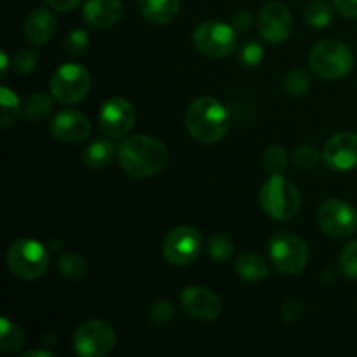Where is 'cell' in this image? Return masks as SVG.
<instances>
[{"label": "cell", "instance_id": "obj_1", "mask_svg": "<svg viewBox=\"0 0 357 357\" xmlns=\"http://www.w3.org/2000/svg\"><path fill=\"white\" fill-rule=\"evenodd\" d=\"M117 159L132 178H152L162 173L169 162V152L160 139L146 135L129 136L119 145Z\"/></svg>", "mask_w": 357, "mask_h": 357}, {"label": "cell", "instance_id": "obj_2", "mask_svg": "<svg viewBox=\"0 0 357 357\" xmlns=\"http://www.w3.org/2000/svg\"><path fill=\"white\" fill-rule=\"evenodd\" d=\"M185 124L192 138L213 145L225 138L230 128V115L216 98L202 96L192 101L185 114Z\"/></svg>", "mask_w": 357, "mask_h": 357}, {"label": "cell", "instance_id": "obj_3", "mask_svg": "<svg viewBox=\"0 0 357 357\" xmlns=\"http://www.w3.org/2000/svg\"><path fill=\"white\" fill-rule=\"evenodd\" d=\"M260 206L271 218L286 222L298 215L302 195L293 181L282 174H271L260 188Z\"/></svg>", "mask_w": 357, "mask_h": 357}, {"label": "cell", "instance_id": "obj_4", "mask_svg": "<svg viewBox=\"0 0 357 357\" xmlns=\"http://www.w3.org/2000/svg\"><path fill=\"white\" fill-rule=\"evenodd\" d=\"M309 63L312 72L324 80H340L349 75L354 66V54L344 42L321 40L310 51Z\"/></svg>", "mask_w": 357, "mask_h": 357}, {"label": "cell", "instance_id": "obj_5", "mask_svg": "<svg viewBox=\"0 0 357 357\" xmlns=\"http://www.w3.org/2000/svg\"><path fill=\"white\" fill-rule=\"evenodd\" d=\"M268 257L275 271L284 275H296L307 267L310 253L302 237L282 230L268 241Z\"/></svg>", "mask_w": 357, "mask_h": 357}, {"label": "cell", "instance_id": "obj_6", "mask_svg": "<svg viewBox=\"0 0 357 357\" xmlns=\"http://www.w3.org/2000/svg\"><path fill=\"white\" fill-rule=\"evenodd\" d=\"M9 271L23 281L42 278L49 267V251L35 239H17L7 251Z\"/></svg>", "mask_w": 357, "mask_h": 357}, {"label": "cell", "instance_id": "obj_7", "mask_svg": "<svg viewBox=\"0 0 357 357\" xmlns=\"http://www.w3.org/2000/svg\"><path fill=\"white\" fill-rule=\"evenodd\" d=\"M91 89V75L79 63H63L51 79V94L58 103L77 105L86 100Z\"/></svg>", "mask_w": 357, "mask_h": 357}, {"label": "cell", "instance_id": "obj_8", "mask_svg": "<svg viewBox=\"0 0 357 357\" xmlns=\"http://www.w3.org/2000/svg\"><path fill=\"white\" fill-rule=\"evenodd\" d=\"M194 44L209 58H225L237 47L236 26L223 21H204L194 31Z\"/></svg>", "mask_w": 357, "mask_h": 357}, {"label": "cell", "instance_id": "obj_9", "mask_svg": "<svg viewBox=\"0 0 357 357\" xmlns=\"http://www.w3.org/2000/svg\"><path fill=\"white\" fill-rule=\"evenodd\" d=\"M202 251V236L197 229L188 225L174 227L162 243V257L174 267H185L199 258Z\"/></svg>", "mask_w": 357, "mask_h": 357}, {"label": "cell", "instance_id": "obj_10", "mask_svg": "<svg viewBox=\"0 0 357 357\" xmlns=\"http://www.w3.org/2000/svg\"><path fill=\"white\" fill-rule=\"evenodd\" d=\"M115 347V331L107 321L91 319L73 335V349L80 357H105Z\"/></svg>", "mask_w": 357, "mask_h": 357}, {"label": "cell", "instance_id": "obj_11", "mask_svg": "<svg viewBox=\"0 0 357 357\" xmlns=\"http://www.w3.org/2000/svg\"><path fill=\"white\" fill-rule=\"evenodd\" d=\"M317 223L328 237L347 239L357 232V211L342 199H328L317 211Z\"/></svg>", "mask_w": 357, "mask_h": 357}, {"label": "cell", "instance_id": "obj_12", "mask_svg": "<svg viewBox=\"0 0 357 357\" xmlns=\"http://www.w3.org/2000/svg\"><path fill=\"white\" fill-rule=\"evenodd\" d=\"M136 122V110L126 98H110L98 114V124L108 138H124L131 132Z\"/></svg>", "mask_w": 357, "mask_h": 357}, {"label": "cell", "instance_id": "obj_13", "mask_svg": "<svg viewBox=\"0 0 357 357\" xmlns=\"http://www.w3.org/2000/svg\"><path fill=\"white\" fill-rule=\"evenodd\" d=\"M258 33L271 44L286 40L293 30V17L288 7L282 2H267L258 16Z\"/></svg>", "mask_w": 357, "mask_h": 357}, {"label": "cell", "instance_id": "obj_14", "mask_svg": "<svg viewBox=\"0 0 357 357\" xmlns=\"http://www.w3.org/2000/svg\"><path fill=\"white\" fill-rule=\"evenodd\" d=\"M181 307L194 319L215 321L222 314V300L204 286H187L180 295Z\"/></svg>", "mask_w": 357, "mask_h": 357}, {"label": "cell", "instance_id": "obj_15", "mask_svg": "<svg viewBox=\"0 0 357 357\" xmlns=\"http://www.w3.org/2000/svg\"><path fill=\"white\" fill-rule=\"evenodd\" d=\"M323 162L335 171H351L357 166V135L337 132L323 149Z\"/></svg>", "mask_w": 357, "mask_h": 357}, {"label": "cell", "instance_id": "obj_16", "mask_svg": "<svg viewBox=\"0 0 357 357\" xmlns=\"http://www.w3.org/2000/svg\"><path fill=\"white\" fill-rule=\"evenodd\" d=\"M91 122L75 110H61L51 121V132L63 143H82L91 136Z\"/></svg>", "mask_w": 357, "mask_h": 357}, {"label": "cell", "instance_id": "obj_17", "mask_svg": "<svg viewBox=\"0 0 357 357\" xmlns=\"http://www.w3.org/2000/svg\"><path fill=\"white\" fill-rule=\"evenodd\" d=\"M82 16L89 26L98 30L110 28L124 16V3L122 0H87L84 3Z\"/></svg>", "mask_w": 357, "mask_h": 357}, {"label": "cell", "instance_id": "obj_18", "mask_svg": "<svg viewBox=\"0 0 357 357\" xmlns=\"http://www.w3.org/2000/svg\"><path fill=\"white\" fill-rule=\"evenodd\" d=\"M56 17L54 14L49 9H42V7H37V9L31 10L26 16L23 24L24 37L30 44L33 45H44L47 44L52 38V35L56 33Z\"/></svg>", "mask_w": 357, "mask_h": 357}, {"label": "cell", "instance_id": "obj_19", "mask_svg": "<svg viewBox=\"0 0 357 357\" xmlns=\"http://www.w3.org/2000/svg\"><path fill=\"white\" fill-rule=\"evenodd\" d=\"M138 6L149 23L167 24L180 13L181 0H138Z\"/></svg>", "mask_w": 357, "mask_h": 357}, {"label": "cell", "instance_id": "obj_20", "mask_svg": "<svg viewBox=\"0 0 357 357\" xmlns=\"http://www.w3.org/2000/svg\"><path fill=\"white\" fill-rule=\"evenodd\" d=\"M115 155V146L114 143L108 142V139H94L91 145H87V149L82 153V162L86 164L91 169H105L107 166H110V162L114 160Z\"/></svg>", "mask_w": 357, "mask_h": 357}, {"label": "cell", "instance_id": "obj_21", "mask_svg": "<svg viewBox=\"0 0 357 357\" xmlns=\"http://www.w3.org/2000/svg\"><path fill=\"white\" fill-rule=\"evenodd\" d=\"M236 271L243 279L251 282L264 281L268 278V267L261 257L255 253H244L237 257Z\"/></svg>", "mask_w": 357, "mask_h": 357}, {"label": "cell", "instance_id": "obj_22", "mask_svg": "<svg viewBox=\"0 0 357 357\" xmlns=\"http://www.w3.org/2000/svg\"><path fill=\"white\" fill-rule=\"evenodd\" d=\"M24 344V331L20 324L7 319L6 316L0 319V351L3 354H14Z\"/></svg>", "mask_w": 357, "mask_h": 357}, {"label": "cell", "instance_id": "obj_23", "mask_svg": "<svg viewBox=\"0 0 357 357\" xmlns=\"http://www.w3.org/2000/svg\"><path fill=\"white\" fill-rule=\"evenodd\" d=\"M0 105H2V117H0V128L7 129L16 124L17 117L23 112V103H20V98L9 87H0Z\"/></svg>", "mask_w": 357, "mask_h": 357}, {"label": "cell", "instance_id": "obj_24", "mask_svg": "<svg viewBox=\"0 0 357 357\" xmlns=\"http://www.w3.org/2000/svg\"><path fill=\"white\" fill-rule=\"evenodd\" d=\"M303 20L312 28H326L333 20V9L324 0H314L303 9Z\"/></svg>", "mask_w": 357, "mask_h": 357}, {"label": "cell", "instance_id": "obj_25", "mask_svg": "<svg viewBox=\"0 0 357 357\" xmlns=\"http://www.w3.org/2000/svg\"><path fill=\"white\" fill-rule=\"evenodd\" d=\"M52 101L47 94L44 93H33L23 101V115L30 121L37 122L47 117L51 114Z\"/></svg>", "mask_w": 357, "mask_h": 357}, {"label": "cell", "instance_id": "obj_26", "mask_svg": "<svg viewBox=\"0 0 357 357\" xmlns=\"http://www.w3.org/2000/svg\"><path fill=\"white\" fill-rule=\"evenodd\" d=\"M58 272L61 278L77 281V279H82L87 274V264L80 255H63L58 260Z\"/></svg>", "mask_w": 357, "mask_h": 357}, {"label": "cell", "instance_id": "obj_27", "mask_svg": "<svg viewBox=\"0 0 357 357\" xmlns=\"http://www.w3.org/2000/svg\"><path fill=\"white\" fill-rule=\"evenodd\" d=\"M208 255L213 261H216V264L229 261L230 258L234 257V243L230 241V237L225 236V234H215V236L209 239Z\"/></svg>", "mask_w": 357, "mask_h": 357}, {"label": "cell", "instance_id": "obj_28", "mask_svg": "<svg viewBox=\"0 0 357 357\" xmlns=\"http://www.w3.org/2000/svg\"><path fill=\"white\" fill-rule=\"evenodd\" d=\"M264 167L271 174H282L288 167V153L284 146L272 145L264 153Z\"/></svg>", "mask_w": 357, "mask_h": 357}, {"label": "cell", "instance_id": "obj_29", "mask_svg": "<svg viewBox=\"0 0 357 357\" xmlns=\"http://www.w3.org/2000/svg\"><path fill=\"white\" fill-rule=\"evenodd\" d=\"M310 86H312V80L303 70H293L284 79V91L293 98L303 96V94L309 93Z\"/></svg>", "mask_w": 357, "mask_h": 357}, {"label": "cell", "instance_id": "obj_30", "mask_svg": "<svg viewBox=\"0 0 357 357\" xmlns=\"http://www.w3.org/2000/svg\"><path fill=\"white\" fill-rule=\"evenodd\" d=\"M291 159L298 169H312L323 159V153L314 145H300L293 150Z\"/></svg>", "mask_w": 357, "mask_h": 357}, {"label": "cell", "instance_id": "obj_31", "mask_svg": "<svg viewBox=\"0 0 357 357\" xmlns=\"http://www.w3.org/2000/svg\"><path fill=\"white\" fill-rule=\"evenodd\" d=\"M338 267L349 279H357V241H352L342 250L338 257Z\"/></svg>", "mask_w": 357, "mask_h": 357}, {"label": "cell", "instance_id": "obj_32", "mask_svg": "<svg viewBox=\"0 0 357 357\" xmlns=\"http://www.w3.org/2000/svg\"><path fill=\"white\" fill-rule=\"evenodd\" d=\"M89 45V33H87L84 28H75V30L70 31L66 35L65 42H63V47L65 52L70 56H80Z\"/></svg>", "mask_w": 357, "mask_h": 357}, {"label": "cell", "instance_id": "obj_33", "mask_svg": "<svg viewBox=\"0 0 357 357\" xmlns=\"http://www.w3.org/2000/svg\"><path fill=\"white\" fill-rule=\"evenodd\" d=\"M174 317V307L169 300H157L150 307V321L159 326L171 323Z\"/></svg>", "mask_w": 357, "mask_h": 357}, {"label": "cell", "instance_id": "obj_34", "mask_svg": "<svg viewBox=\"0 0 357 357\" xmlns=\"http://www.w3.org/2000/svg\"><path fill=\"white\" fill-rule=\"evenodd\" d=\"M38 65V52L31 51V49H20L14 56V68L21 75L31 73Z\"/></svg>", "mask_w": 357, "mask_h": 357}, {"label": "cell", "instance_id": "obj_35", "mask_svg": "<svg viewBox=\"0 0 357 357\" xmlns=\"http://www.w3.org/2000/svg\"><path fill=\"white\" fill-rule=\"evenodd\" d=\"M264 59V47L258 42H248L241 51V61L246 66H257Z\"/></svg>", "mask_w": 357, "mask_h": 357}, {"label": "cell", "instance_id": "obj_36", "mask_svg": "<svg viewBox=\"0 0 357 357\" xmlns=\"http://www.w3.org/2000/svg\"><path fill=\"white\" fill-rule=\"evenodd\" d=\"M335 7L342 16L357 20V0H335Z\"/></svg>", "mask_w": 357, "mask_h": 357}, {"label": "cell", "instance_id": "obj_37", "mask_svg": "<svg viewBox=\"0 0 357 357\" xmlns=\"http://www.w3.org/2000/svg\"><path fill=\"white\" fill-rule=\"evenodd\" d=\"M51 9L61 10V13H68V10H73L77 6H79L82 0H44Z\"/></svg>", "mask_w": 357, "mask_h": 357}, {"label": "cell", "instance_id": "obj_38", "mask_svg": "<svg viewBox=\"0 0 357 357\" xmlns=\"http://www.w3.org/2000/svg\"><path fill=\"white\" fill-rule=\"evenodd\" d=\"M251 21H253L251 14L248 13V10H241V13H237L236 16H234V26H236L237 30H248V28L251 26Z\"/></svg>", "mask_w": 357, "mask_h": 357}, {"label": "cell", "instance_id": "obj_39", "mask_svg": "<svg viewBox=\"0 0 357 357\" xmlns=\"http://www.w3.org/2000/svg\"><path fill=\"white\" fill-rule=\"evenodd\" d=\"M298 316H300V305H298V302H295V300H293L291 310H288V307H284V319L291 321V319H296Z\"/></svg>", "mask_w": 357, "mask_h": 357}, {"label": "cell", "instance_id": "obj_40", "mask_svg": "<svg viewBox=\"0 0 357 357\" xmlns=\"http://www.w3.org/2000/svg\"><path fill=\"white\" fill-rule=\"evenodd\" d=\"M21 357H52V354L49 351H40V349H37V351L24 352V354H21Z\"/></svg>", "mask_w": 357, "mask_h": 357}, {"label": "cell", "instance_id": "obj_41", "mask_svg": "<svg viewBox=\"0 0 357 357\" xmlns=\"http://www.w3.org/2000/svg\"><path fill=\"white\" fill-rule=\"evenodd\" d=\"M0 59H2V77H6V73H7V68H9V58H7V52L6 51H2L0 52Z\"/></svg>", "mask_w": 357, "mask_h": 357}]
</instances>
